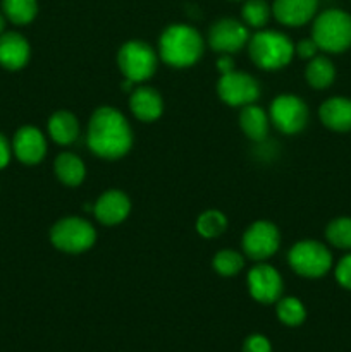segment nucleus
Masks as SVG:
<instances>
[{"mask_svg":"<svg viewBox=\"0 0 351 352\" xmlns=\"http://www.w3.org/2000/svg\"><path fill=\"white\" fill-rule=\"evenodd\" d=\"M93 212H95L96 220L103 226H117L129 215V198L120 191H107L95 203Z\"/></svg>","mask_w":351,"mask_h":352,"instance_id":"obj_14","label":"nucleus"},{"mask_svg":"<svg viewBox=\"0 0 351 352\" xmlns=\"http://www.w3.org/2000/svg\"><path fill=\"white\" fill-rule=\"evenodd\" d=\"M217 91H219L222 102H226L231 107L250 105L260 95L258 82L250 74L236 71L222 74L219 85H217Z\"/></svg>","mask_w":351,"mask_h":352,"instance_id":"obj_10","label":"nucleus"},{"mask_svg":"<svg viewBox=\"0 0 351 352\" xmlns=\"http://www.w3.org/2000/svg\"><path fill=\"white\" fill-rule=\"evenodd\" d=\"M30 43L19 33H2L0 34V65L9 71L23 69L30 60Z\"/></svg>","mask_w":351,"mask_h":352,"instance_id":"obj_16","label":"nucleus"},{"mask_svg":"<svg viewBox=\"0 0 351 352\" xmlns=\"http://www.w3.org/2000/svg\"><path fill=\"white\" fill-rule=\"evenodd\" d=\"M233 65H234V62H233V58L229 57V54L222 55V57L219 58V62H217V69L220 71V74H227V72L234 71Z\"/></svg>","mask_w":351,"mask_h":352,"instance_id":"obj_33","label":"nucleus"},{"mask_svg":"<svg viewBox=\"0 0 351 352\" xmlns=\"http://www.w3.org/2000/svg\"><path fill=\"white\" fill-rule=\"evenodd\" d=\"M12 151L24 165H36L47 153V141L36 127L24 126L14 136Z\"/></svg>","mask_w":351,"mask_h":352,"instance_id":"obj_13","label":"nucleus"},{"mask_svg":"<svg viewBox=\"0 0 351 352\" xmlns=\"http://www.w3.org/2000/svg\"><path fill=\"white\" fill-rule=\"evenodd\" d=\"M306 81L312 88L323 89L329 88L336 78V69L334 64L327 57H313L306 67Z\"/></svg>","mask_w":351,"mask_h":352,"instance_id":"obj_22","label":"nucleus"},{"mask_svg":"<svg viewBox=\"0 0 351 352\" xmlns=\"http://www.w3.org/2000/svg\"><path fill=\"white\" fill-rule=\"evenodd\" d=\"M281 236L274 223L255 222L243 236V250L248 258L255 261H264L279 250Z\"/></svg>","mask_w":351,"mask_h":352,"instance_id":"obj_9","label":"nucleus"},{"mask_svg":"<svg viewBox=\"0 0 351 352\" xmlns=\"http://www.w3.org/2000/svg\"><path fill=\"white\" fill-rule=\"evenodd\" d=\"M226 217H224V213L217 212V210H209V212L202 213L198 217V222H196V230H198L200 236L206 237V239L220 236L226 230Z\"/></svg>","mask_w":351,"mask_h":352,"instance_id":"obj_25","label":"nucleus"},{"mask_svg":"<svg viewBox=\"0 0 351 352\" xmlns=\"http://www.w3.org/2000/svg\"><path fill=\"white\" fill-rule=\"evenodd\" d=\"M289 265L301 277L319 278L332 267V254L319 241H301L289 251Z\"/></svg>","mask_w":351,"mask_h":352,"instance_id":"obj_5","label":"nucleus"},{"mask_svg":"<svg viewBox=\"0 0 351 352\" xmlns=\"http://www.w3.org/2000/svg\"><path fill=\"white\" fill-rule=\"evenodd\" d=\"M248 287L255 301L270 305L282 294V278L275 268L268 265H258L248 274Z\"/></svg>","mask_w":351,"mask_h":352,"instance_id":"obj_11","label":"nucleus"},{"mask_svg":"<svg viewBox=\"0 0 351 352\" xmlns=\"http://www.w3.org/2000/svg\"><path fill=\"white\" fill-rule=\"evenodd\" d=\"M3 28H6V17H3L2 14H0V34L3 33Z\"/></svg>","mask_w":351,"mask_h":352,"instance_id":"obj_34","label":"nucleus"},{"mask_svg":"<svg viewBox=\"0 0 351 352\" xmlns=\"http://www.w3.org/2000/svg\"><path fill=\"white\" fill-rule=\"evenodd\" d=\"M48 133H50L52 140L58 144L74 143L79 136L78 119L65 110L55 112L48 120Z\"/></svg>","mask_w":351,"mask_h":352,"instance_id":"obj_19","label":"nucleus"},{"mask_svg":"<svg viewBox=\"0 0 351 352\" xmlns=\"http://www.w3.org/2000/svg\"><path fill=\"white\" fill-rule=\"evenodd\" d=\"M117 64L124 78L133 82L147 81L157 69V55L143 41H127L120 47Z\"/></svg>","mask_w":351,"mask_h":352,"instance_id":"obj_7","label":"nucleus"},{"mask_svg":"<svg viewBox=\"0 0 351 352\" xmlns=\"http://www.w3.org/2000/svg\"><path fill=\"white\" fill-rule=\"evenodd\" d=\"M244 267V260L240 253L236 251H220L213 256V270L224 277H234L240 274Z\"/></svg>","mask_w":351,"mask_h":352,"instance_id":"obj_27","label":"nucleus"},{"mask_svg":"<svg viewBox=\"0 0 351 352\" xmlns=\"http://www.w3.org/2000/svg\"><path fill=\"white\" fill-rule=\"evenodd\" d=\"M55 174L65 186H79L85 181V164L72 153L58 155L55 160Z\"/></svg>","mask_w":351,"mask_h":352,"instance_id":"obj_21","label":"nucleus"},{"mask_svg":"<svg viewBox=\"0 0 351 352\" xmlns=\"http://www.w3.org/2000/svg\"><path fill=\"white\" fill-rule=\"evenodd\" d=\"M131 112L141 122H153L164 112L162 96L153 88H140L133 91L129 98Z\"/></svg>","mask_w":351,"mask_h":352,"instance_id":"obj_18","label":"nucleus"},{"mask_svg":"<svg viewBox=\"0 0 351 352\" xmlns=\"http://www.w3.org/2000/svg\"><path fill=\"white\" fill-rule=\"evenodd\" d=\"M312 38L319 50L341 54L351 47V16L344 10L329 9L313 23Z\"/></svg>","mask_w":351,"mask_h":352,"instance_id":"obj_3","label":"nucleus"},{"mask_svg":"<svg viewBox=\"0 0 351 352\" xmlns=\"http://www.w3.org/2000/svg\"><path fill=\"white\" fill-rule=\"evenodd\" d=\"M326 237L334 248L339 250H351V219L339 217L332 220L326 229Z\"/></svg>","mask_w":351,"mask_h":352,"instance_id":"obj_24","label":"nucleus"},{"mask_svg":"<svg viewBox=\"0 0 351 352\" xmlns=\"http://www.w3.org/2000/svg\"><path fill=\"white\" fill-rule=\"evenodd\" d=\"M131 144L133 134L126 117L112 107H100L89 119V150L107 160H116L129 151Z\"/></svg>","mask_w":351,"mask_h":352,"instance_id":"obj_1","label":"nucleus"},{"mask_svg":"<svg viewBox=\"0 0 351 352\" xmlns=\"http://www.w3.org/2000/svg\"><path fill=\"white\" fill-rule=\"evenodd\" d=\"M10 162V144L3 134H0V168L7 167Z\"/></svg>","mask_w":351,"mask_h":352,"instance_id":"obj_32","label":"nucleus"},{"mask_svg":"<svg viewBox=\"0 0 351 352\" xmlns=\"http://www.w3.org/2000/svg\"><path fill=\"white\" fill-rule=\"evenodd\" d=\"M336 280L341 287L351 291V254H346L336 267Z\"/></svg>","mask_w":351,"mask_h":352,"instance_id":"obj_29","label":"nucleus"},{"mask_svg":"<svg viewBox=\"0 0 351 352\" xmlns=\"http://www.w3.org/2000/svg\"><path fill=\"white\" fill-rule=\"evenodd\" d=\"M251 60L262 69L275 71L291 62L295 45L279 31H260L250 41Z\"/></svg>","mask_w":351,"mask_h":352,"instance_id":"obj_4","label":"nucleus"},{"mask_svg":"<svg viewBox=\"0 0 351 352\" xmlns=\"http://www.w3.org/2000/svg\"><path fill=\"white\" fill-rule=\"evenodd\" d=\"M320 120L326 127L336 133L351 131V100L343 96H334L326 100L319 110Z\"/></svg>","mask_w":351,"mask_h":352,"instance_id":"obj_17","label":"nucleus"},{"mask_svg":"<svg viewBox=\"0 0 351 352\" xmlns=\"http://www.w3.org/2000/svg\"><path fill=\"white\" fill-rule=\"evenodd\" d=\"M2 9L10 23L24 26L34 19L38 3L36 0H2Z\"/></svg>","mask_w":351,"mask_h":352,"instance_id":"obj_23","label":"nucleus"},{"mask_svg":"<svg viewBox=\"0 0 351 352\" xmlns=\"http://www.w3.org/2000/svg\"><path fill=\"white\" fill-rule=\"evenodd\" d=\"M277 316L284 325L298 327L306 318L305 306L296 298H282L277 305Z\"/></svg>","mask_w":351,"mask_h":352,"instance_id":"obj_26","label":"nucleus"},{"mask_svg":"<svg viewBox=\"0 0 351 352\" xmlns=\"http://www.w3.org/2000/svg\"><path fill=\"white\" fill-rule=\"evenodd\" d=\"M210 47L222 54H234L241 50L248 41V30L236 19H220L210 28Z\"/></svg>","mask_w":351,"mask_h":352,"instance_id":"obj_12","label":"nucleus"},{"mask_svg":"<svg viewBox=\"0 0 351 352\" xmlns=\"http://www.w3.org/2000/svg\"><path fill=\"white\" fill-rule=\"evenodd\" d=\"M270 119L281 133L296 134L308 122V107L298 96L281 95L272 102Z\"/></svg>","mask_w":351,"mask_h":352,"instance_id":"obj_8","label":"nucleus"},{"mask_svg":"<svg viewBox=\"0 0 351 352\" xmlns=\"http://www.w3.org/2000/svg\"><path fill=\"white\" fill-rule=\"evenodd\" d=\"M160 57L172 67H189L203 54V40L198 31L186 24H172L160 36Z\"/></svg>","mask_w":351,"mask_h":352,"instance_id":"obj_2","label":"nucleus"},{"mask_svg":"<svg viewBox=\"0 0 351 352\" xmlns=\"http://www.w3.org/2000/svg\"><path fill=\"white\" fill-rule=\"evenodd\" d=\"M240 126L250 140L264 141L268 134V117L260 107L250 103L241 110Z\"/></svg>","mask_w":351,"mask_h":352,"instance_id":"obj_20","label":"nucleus"},{"mask_svg":"<svg viewBox=\"0 0 351 352\" xmlns=\"http://www.w3.org/2000/svg\"><path fill=\"white\" fill-rule=\"evenodd\" d=\"M319 0H275L272 12L286 26L306 24L317 12Z\"/></svg>","mask_w":351,"mask_h":352,"instance_id":"obj_15","label":"nucleus"},{"mask_svg":"<svg viewBox=\"0 0 351 352\" xmlns=\"http://www.w3.org/2000/svg\"><path fill=\"white\" fill-rule=\"evenodd\" d=\"M243 19L251 28H264L270 17V7L265 0H246L243 6Z\"/></svg>","mask_w":351,"mask_h":352,"instance_id":"obj_28","label":"nucleus"},{"mask_svg":"<svg viewBox=\"0 0 351 352\" xmlns=\"http://www.w3.org/2000/svg\"><path fill=\"white\" fill-rule=\"evenodd\" d=\"M243 352H272V347L264 336H251L244 340Z\"/></svg>","mask_w":351,"mask_h":352,"instance_id":"obj_30","label":"nucleus"},{"mask_svg":"<svg viewBox=\"0 0 351 352\" xmlns=\"http://www.w3.org/2000/svg\"><path fill=\"white\" fill-rule=\"evenodd\" d=\"M50 239L57 250L65 253H83L95 244L96 232L86 220L79 217H67L52 227Z\"/></svg>","mask_w":351,"mask_h":352,"instance_id":"obj_6","label":"nucleus"},{"mask_svg":"<svg viewBox=\"0 0 351 352\" xmlns=\"http://www.w3.org/2000/svg\"><path fill=\"white\" fill-rule=\"evenodd\" d=\"M295 52L301 58H313L317 55V52H319V47H317L313 38H308V40L299 41V43L295 47Z\"/></svg>","mask_w":351,"mask_h":352,"instance_id":"obj_31","label":"nucleus"}]
</instances>
